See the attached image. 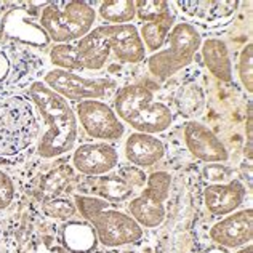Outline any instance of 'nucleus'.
Wrapping results in <instances>:
<instances>
[{
	"label": "nucleus",
	"instance_id": "nucleus-23",
	"mask_svg": "<svg viewBox=\"0 0 253 253\" xmlns=\"http://www.w3.org/2000/svg\"><path fill=\"white\" fill-rule=\"evenodd\" d=\"M98 13L108 24H130L136 18L135 0H106Z\"/></svg>",
	"mask_w": 253,
	"mask_h": 253
},
{
	"label": "nucleus",
	"instance_id": "nucleus-30",
	"mask_svg": "<svg viewBox=\"0 0 253 253\" xmlns=\"http://www.w3.org/2000/svg\"><path fill=\"white\" fill-rule=\"evenodd\" d=\"M13 199H15V183L5 171L0 170V210L8 209Z\"/></svg>",
	"mask_w": 253,
	"mask_h": 253
},
{
	"label": "nucleus",
	"instance_id": "nucleus-17",
	"mask_svg": "<svg viewBox=\"0 0 253 253\" xmlns=\"http://www.w3.org/2000/svg\"><path fill=\"white\" fill-rule=\"evenodd\" d=\"M79 191L90 192L91 196L104 199L111 204L128 201L135 189L126 184L121 176L106 175V176H84L77 184ZM86 194V196H90Z\"/></svg>",
	"mask_w": 253,
	"mask_h": 253
},
{
	"label": "nucleus",
	"instance_id": "nucleus-21",
	"mask_svg": "<svg viewBox=\"0 0 253 253\" xmlns=\"http://www.w3.org/2000/svg\"><path fill=\"white\" fill-rule=\"evenodd\" d=\"M76 179L74 170H72L69 165H59V167L50 170L46 175L39 183V189H37V197L39 201H48V199H55L59 197V194L69 188L72 181Z\"/></svg>",
	"mask_w": 253,
	"mask_h": 253
},
{
	"label": "nucleus",
	"instance_id": "nucleus-3",
	"mask_svg": "<svg viewBox=\"0 0 253 253\" xmlns=\"http://www.w3.org/2000/svg\"><path fill=\"white\" fill-rule=\"evenodd\" d=\"M39 139L34 106L23 95L0 98V159H10Z\"/></svg>",
	"mask_w": 253,
	"mask_h": 253
},
{
	"label": "nucleus",
	"instance_id": "nucleus-8",
	"mask_svg": "<svg viewBox=\"0 0 253 253\" xmlns=\"http://www.w3.org/2000/svg\"><path fill=\"white\" fill-rule=\"evenodd\" d=\"M91 226L96 231L98 242L111 249L135 244L143 237V228L135 219L112 207L99 213Z\"/></svg>",
	"mask_w": 253,
	"mask_h": 253
},
{
	"label": "nucleus",
	"instance_id": "nucleus-22",
	"mask_svg": "<svg viewBox=\"0 0 253 253\" xmlns=\"http://www.w3.org/2000/svg\"><path fill=\"white\" fill-rule=\"evenodd\" d=\"M175 26V15L170 11L167 15L161 16L156 21H149L144 23L139 29V37L144 43V48L149 50L152 53H156L162 48L167 42L169 32L171 31V28Z\"/></svg>",
	"mask_w": 253,
	"mask_h": 253
},
{
	"label": "nucleus",
	"instance_id": "nucleus-27",
	"mask_svg": "<svg viewBox=\"0 0 253 253\" xmlns=\"http://www.w3.org/2000/svg\"><path fill=\"white\" fill-rule=\"evenodd\" d=\"M136 16L144 23L156 21L161 16L171 11V5L165 0H136Z\"/></svg>",
	"mask_w": 253,
	"mask_h": 253
},
{
	"label": "nucleus",
	"instance_id": "nucleus-11",
	"mask_svg": "<svg viewBox=\"0 0 253 253\" xmlns=\"http://www.w3.org/2000/svg\"><path fill=\"white\" fill-rule=\"evenodd\" d=\"M210 239L226 249H239L253 239V210L245 209L226 215L221 221L213 224Z\"/></svg>",
	"mask_w": 253,
	"mask_h": 253
},
{
	"label": "nucleus",
	"instance_id": "nucleus-12",
	"mask_svg": "<svg viewBox=\"0 0 253 253\" xmlns=\"http://www.w3.org/2000/svg\"><path fill=\"white\" fill-rule=\"evenodd\" d=\"M184 141L191 154L202 162L216 164L229 159L228 149L224 148L221 139L201 122L189 121L184 125Z\"/></svg>",
	"mask_w": 253,
	"mask_h": 253
},
{
	"label": "nucleus",
	"instance_id": "nucleus-20",
	"mask_svg": "<svg viewBox=\"0 0 253 253\" xmlns=\"http://www.w3.org/2000/svg\"><path fill=\"white\" fill-rule=\"evenodd\" d=\"M199 50L202 51L204 64L207 66V69L213 76L223 82L232 81V61L228 45L219 39L211 37L202 42Z\"/></svg>",
	"mask_w": 253,
	"mask_h": 253
},
{
	"label": "nucleus",
	"instance_id": "nucleus-19",
	"mask_svg": "<svg viewBox=\"0 0 253 253\" xmlns=\"http://www.w3.org/2000/svg\"><path fill=\"white\" fill-rule=\"evenodd\" d=\"M98 244L95 228L85 219H69L61 226V245L69 253H91Z\"/></svg>",
	"mask_w": 253,
	"mask_h": 253
},
{
	"label": "nucleus",
	"instance_id": "nucleus-33",
	"mask_svg": "<svg viewBox=\"0 0 253 253\" xmlns=\"http://www.w3.org/2000/svg\"><path fill=\"white\" fill-rule=\"evenodd\" d=\"M36 253H69L63 245H55L51 242V237H42L36 245Z\"/></svg>",
	"mask_w": 253,
	"mask_h": 253
},
{
	"label": "nucleus",
	"instance_id": "nucleus-35",
	"mask_svg": "<svg viewBox=\"0 0 253 253\" xmlns=\"http://www.w3.org/2000/svg\"><path fill=\"white\" fill-rule=\"evenodd\" d=\"M236 253H253V245H252V242L247 244V245H244V247L241 250H237Z\"/></svg>",
	"mask_w": 253,
	"mask_h": 253
},
{
	"label": "nucleus",
	"instance_id": "nucleus-26",
	"mask_svg": "<svg viewBox=\"0 0 253 253\" xmlns=\"http://www.w3.org/2000/svg\"><path fill=\"white\" fill-rule=\"evenodd\" d=\"M42 211L46 216L53 219H59V221H69V219L76 215V205L68 197H55L48 199V201L42 202Z\"/></svg>",
	"mask_w": 253,
	"mask_h": 253
},
{
	"label": "nucleus",
	"instance_id": "nucleus-32",
	"mask_svg": "<svg viewBox=\"0 0 253 253\" xmlns=\"http://www.w3.org/2000/svg\"><path fill=\"white\" fill-rule=\"evenodd\" d=\"M245 136H247V144H245L244 154L252 161V143H253V112H252V101L247 106V122H245Z\"/></svg>",
	"mask_w": 253,
	"mask_h": 253
},
{
	"label": "nucleus",
	"instance_id": "nucleus-34",
	"mask_svg": "<svg viewBox=\"0 0 253 253\" xmlns=\"http://www.w3.org/2000/svg\"><path fill=\"white\" fill-rule=\"evenodd\" d=\"M10 72V59L3 51H0V82H3Z\"/></svg>",
	"mask_w": 253,
	"mask_h": 253
},
{
	"label": "nucleus",
	"instance_id": "nucleus-7",
	"mask_svg": "<svg viewBox=\"0 0 253 253\" xmlns=\"http://www.w3.org/2000/svg\"><path fill=\"white\" fill-rule=\"evenodd\" d=\"M76 117L85 133L99 141H116L125 133V125L109 104L99 99H85L77 103Z\"/></svg>",
	"mask_w": 253,
	"mask_h": 253
},
{
	"label": "nucleus",
	"instance_id": "nucleus-4",
	"mask_svg": "<svg viewBox=\"0 0 253 253\" xmlns=\"http://www.w3.org/2000/svg\"><path fill=\"white\" fill-rule=\"evenodd\" d=\"M96 19L95 8L82 0L46 2L39 24L56 43H72L86 36Z\"/></svg>",
	"mask_w": 253,
	"mask_h": 253
},
{
	"label": "nucleus",
	"instance_id": "nucleus-2",
	"mask_svg": "<svg viewBox=\"0 0 253 253\" xmlns=\"http://www.w3.org/2000/svg\"><path fill=\"white\" fill-rule=\"evenodd\" d=\"M114 112L133 130L157 135L169 128L173 114L167 104L156 101L154 95L144 85L122 86L114 96Z\"/></svg>",
	"mask_w": 253,
	"mask_h": 253
},
{
	"label": "nucleus",
	"instance_id": "nucleus-15",
	"mask_svg": "<svg viewBox=\"0 0 253 253\" xmlns=\"http://www.w3.org/2000/svg\"><path fill=\"white\" fill-rule=\"evenodd\" d=\"M165 156V146L156 135L135 131L125 141V157L138 169H148Z\"/></svg>",
	"mask_w": 253,
	"mask_h": 253
},
{
	"label": "nucleus",
	"instance_id": "nucleus-14",
	"mask_svg": "<svg viewBox=\"0 0 253 253\" xmlns=\"http://www.w3.org/2000/svg\"><path fill=\"white\" fill-rule=\"evenodd\" d=\"M247 191L239 179L211 184L204 191V202L213 216H226L236 211L245 201Z\"/></svg>",
	"mask_w": 253,
	"mask_h": 253
},
{
	"label": "nucleus",
	"instance_id": "nucleus-29",
	"mask_svg": "<svg viewBox=\"0 0 253 253\" xmlns=\"http://www.w3.org/2000/svg\"><path fill=\"white\" fill-rule=\"evenodd\" d=\"M117 176H121L124 181L131 186L133 189L135 188H143L146 184V179H148V175L141 170L135 167V165H121V167H117Z\"/></svg>",
	"mask_w": 253,
	"mask_h": 253
},
{
	"label": "nucleus",
	"instance_id": "nucleus-10",
	"mask_svg": "<svg viewBox=\"0 0 253 253\" xmlns=\"http://www.w3.org/2000/svg\"><path fill=\"white\" fill-rule=\"evenodd\" d=\"M74 169L84 176H101L119 167V152L108 143H85L74 151Z\"/></svg>",
	"mask_w": 253,
	"mask_h": 253
},
{
	"label": "nucleus",
	"instance_id": "nucleus-28",
	"mask_svg": "<svg viewBox=\"0 0 253 253\" xmlns=\"http://www.w3.org/2000/svg\"><path fill=\"white\" fill-rule=\"evenodd\" d=\"M237 74L249 93L253 91V45L249 43L239 55Z\"/></svg>",
	"mask_w": 253,
	"mask_h": 253
},
{
	"label": "nucleus",
	"instance_id": "nucleus-6",
	"mask_svg": "<svg viewBox=\"0 0 253 253\" xmlns=\"http://www.w3.org/2000/svg\"><path fill=\"white\" fill-rule=\"evenodd\" d=\"M43 84L51 91L64 98L66 101L81 103L85 99H99L106 96L109 88H114L117 84L111 79H91L82 77L71 71L50 69L45 72Z\"/></svg>",
	"mask_w": 253,
	"mask_h": 253
},
{
	"label": "nucleus",
	"instance_id": "nucleus-16",
	"mask_svg": "<svg viewBox=\"0 0 253 253\" xmlns=\"http://www.w3.org/2000/svg\"><path fill=\"white\" fill-rule=\"evenodd\" d=\"M74 45L77 48L79 56H81L84 69L99 71L108 63L111 46H109L108 36H106V31H104V24L91 29L86 36L79 39L77 43Z\"/></svg>",
	"mask_w": 253,
	"mask_h": 253
},
{
	"label": "nucleus",
	"instance_id": "nucleus-9",
	"mask_svg": "<svg viewBox=\"0 0 253 253\" xmlns=\"http://www.w3.org/2000/svg\"><path fill=\"white\" fill-rule=\"evenodd\" d=\"M2 32L5 37L31 46H37V48L46 46L51 42L42 26L32 18L29 3H24V6H13L5 13L2 19Z\"/></svg>",
	"mask_w": 253,
	"mask_h": 253
},
{
	"label": "nucleus",
	"instance_id": "nucleus-31",
	"mask_svg": "<svg viewBox=\"0 0 253 253\" xmlns=\"http://www.w3.org/2000/svg\"><path fill=\"white\" fill-rule=\"evenodd\" d=\"M204 175L207 179H210V181H216V184H218L219 181H223V179L228 178L229 169L224 167L221 164H210L204 169Z\"/></svg>",
	"mask_w": 253,
	"mask_h": 253
},
{
	"label": "nucleus",
	"instance_id": "nucleus-5",
	"mask_svg": "<svg viewBox=\"0 0 253 253\" xmlns=\"http://www.w3.org/2000/svg\"><path fill=\"white\" fill-rule=\"evenodd\" d=\"M201 43V32L194 26L189 23H176L169 32L165 48L152 53L148 58L149 72L161 82L167 81L194 61Z\"/></svg>",
	"mask_w": 253,
	"mask_h": 253
},
{
	"label": "nucleus",
	"instance_id": "nucleus-18",
	"mask_svg": "<svg viewBox=\"0 0 253 253\" xmlns=\"http://www.w3.org/2000/svg\"><path fill=\"white\" fill-rule=\"evenodd\" d=\"M165 201L144 188L143 192L133 197L128 204V213L141 228H157L165 219Z\"/></svg>",
	"mask_w": 253,
	"mask_h": 253
},
{
	"label": "nucleus",
	"instance_id": "nucleus-25",
	"mask_svg": "<svg viewBox=\"0 0 253 253\" xmlns=\"http://www.w3.org/2000/svg\"><path fill=\"white\" fill-rule=\"evenodd\" d=\"M72 202H74L76 209L82 215V218L85 221H88L90 224L99 213L112 207V204L104 201V199H99L95 196H86V194H74Z\"/></svg>",
	"mask_w": 253,
	"mask_h": 253
},
{
	"label": "nucleus",
	"instance_id": "nucleus-1",
	"mask_svg": "<svg viewBox=\"0 0 253 253\" xmlns=\"http://www.w3.org/2000/svg\"><path fill=\"white\" fill-rule=\"evenodd\" d=\"M28 98L45 125L37 141V154L43 159L68 154L74 148L79 131L74 109L64 98L51 91L41 81L29 85Z\"/></svg>",
	"mask_w": 253,
	"mask_h": 253
},
{
	"label": "nucleus",
	"instance_id": "nucleus-24",
	"mask_svg": "<svg viewBox=\"0 0 253 253\" xmlns=\"http://www.w3.org/2000/svg\"><path fill=\"white\" fill-rule=\"evenodd\" d=\"M50 61L56 66V69L63 71H84L77 48L74 43H56L50 50Z\"/></svg>",
	"mask_w": 253,
	"mask_h": 253
},
{
	"label": "nucleus",
	"instance_id": "nucleus-36",
	"mask_svg": "<svg viewBox=\"0 0 253 253\" xmlns=\"http://www.w3.org/2000/svg\"><path fill=\"white\" fill-rule=\"evenodd\" d=\"M121 253H138V252H121Z\"/></svg>",
	"mask_w": 253,
	"mask_h": 253
},
{
	"label": "nucleus",
	"instance_id": "nucleus-13",
	"mask_svg": "<svg viewBox=\"0 0 253 253\" xmlns=\"http://www.w3.org/2000/svg\"><path fill=\"white\" fill-rule=\"evenodd\" d=\"M111 51L121 63H141L146 58L144 43L133 24H104Z\"/></svg>",
	"mask_w": 253,
	"mask_h": 253
}]
</instances>
